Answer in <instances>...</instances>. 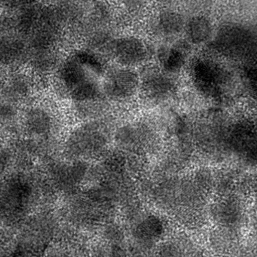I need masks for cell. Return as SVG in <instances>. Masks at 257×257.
<instances>
[{
	"mask_svg": "<svg viewBox=\"0 0 257 257\" xmlns=\"http://www.w3.org/2000/svg\"><path fill=\"white\" fill-rule=\"evenodd\" d=\"M112 46L115 59L125 67L141 64L148 56L147 46L138 38H120Z\"/></svg>",
	"mask_w": 257,
	"mask_h": 257,
	"instance_id": "obj_7",
	"label": "cell"
},
{
	"mask_svg": "<svg viewBox=\"0 0 257 257\" xmlns=\"http://www.w3.org/2000/svg\"><path fill=\"white\" fill-rule=\"evenodd\" d=\"M143 87L152 99L163 100L174 92V82L168 75L158 69H151L143 77Z\"/></svg>",
	"mask_w": 257,
	"mask_h": 257,
	"instance_id": "obj_8",
	"label": "cell"
},
{
	"mask_svg": "<svg viewBox=\"0 0 257 257\" xmlns=\"http://www.w3.org/2000/svg\"><path fill=\"white\" fill-rule=\"evenodd\" d=\"M103 67L99 59L87 52H79L66 62L60 77L73 99L85 101L99 94L97 77Z\"/></svg>",
	"mask_w": 257,
	"mask_h": 257,
	"instance_id": "obj_1",
	"label": "cell"
},
{
	"mask_svg": "<svg viewBox=\"0 0 257 257\" xmlns=\"http://www.w3.org/2000/svg\"><path fill=\"white\" fill-rule=\"evenodd\" d=\"M185 28L183 18L178 13L167 11L160 14L158 20V29L165 36H175Z\"/></svg>",
	"mask_w": 257,
	"mask_h": 257,
	"instance_id": "obj_11",
	"label": "cell"
},
{
	"mask_svg": "<svg viewBox=\"0 0 257 257\" xmlns=\"http://www.w3.org/2000/svg\"><path fill=\"white\" fill-rule=\"evenodd\" d=\"M226 75L222 68L209 60H199L193 69V78L198 88L212 96L220 93L226 83Z\"/></svg>",
	"mask_w": 257,
	"mask_h": 257,
	"instance_id": "obj_6",
	"label": "cell"
},
{
	"mask_svg": "<svg viewBox=\"0 0 257 257\" xmlns=\"http://www.w3.org/2000/svg\"><path fill=\"white\" fill-rule=\"evenodd\" d=\"M185 30L189 41L197 45L207 42L213 33L212 22L204 16H196L190 19L185 25Z\"/></svg>",
	"mask_w": 257,
	"mask_h": 257,
	"instance_id": "obj_9",
	"label": "cell"
},
{
	"mask_svg": "<svg viewBox=\"0 0 257 257\" xmlns=\"http://www.w3.org/2000/svg\"><path fill=\"white\" fill-rule=\"evenodd\" d=\"M27 124L32 133L45 134L50 128V117L42 109H32L27 115Z\"/></svg>",
	"mask_w": 257,
	"mask_h": 257,
	"instance_id": "obj_12",
	"label": "cell"
},
{
	"mask_svg": "<svg viewBox=\"0 0 257 257\" xmlns=\"http://www.w3.org/2000/svg\"><path fill=\"white\" fill-rule=\"evenodd\" d=\"M187 52L182 44L172 47H163L158 52L162 68L168 73H177L182 69L186 60Z\"/></svg>",
	"mask_w": 257,
	"mask_h": 257,
	"instance_id": "obj_10",
	"label": "cell"
},
{
	"mask_svg": "<svg viewBox=\"0 0 257 257\" xmlns=\"http://www.w3.org/2000/svg\"><path fill=\"white\" fill-rule=\"evenodd\" d=\"M140 79L138 74L127 68H115L106 74L104 90L109 97L126 99L136 93Z\"/></svg>",
	"mask_w": 257,
	"mask_h": 257,
	"instance_id": "obj_4",
	"label": "cell"
},
{
	"mask_svg": "<svg viewBox=\"0 0 257 257\" xmlns=\"http://www.w3.org/2000/svg\"><path fill=\"white\" fill-rule=\"evenodd\" d=\"M217 47L231 56L241 57L252 52L255 39L247 30L237 26H226L219 31Z\"/></svg>",
	"mask_w": 257,
	"mask_h": 257,
	"instance_id": "obj_3",
	"label": "cell"
},
{
	"mask_svg": "<svg viewBox=\"0 0 257 257\" xmlns=\"http://www.w3.org/2000/svg\"><path fill=\"white\" fill-rule=\"evenodd\" d=\"M106 146V136L99 126L88 124L77 128L67 142L68 152L76 157H87L99 153Z\"/></svg>",
	"mask_w": 257,
	"mask_h": 257,
	"instance_id": "obj_2",
	"label": "cell"
},
{
	"mask_svg": "<svg viewBox=\"0 0 257 257\" xmlns=\"http://www.w3.org/2000/svg\"><path fill=\"white\" fill-rule=\"evenodd\" d=\"M231 147L245 163L257 165V128L248 122H242L233 130Z\"/></svg>",
	"mask_w": 257,
	"mask_h": 257,
	"instance_id": "obj_5",
	"label": "cell"
}]
</instances>
